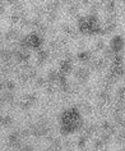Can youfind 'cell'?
Wrapping results in <instances>:
<instances>
[{"label": "cell", "instance_id": "6da1fadb", "mask_svg": "<svg viewBox=\"0 0 125 151\" xmlns=\"http://www.w3.org/2000/svg\"><path fill=\"white\" fill-rule=\"evenodd\" d=\"M82 120H81V116H79V113L77 109L74 108H70V109H66L65 111L61 115V134L64 136H68L71 132H74L75 129L82 127Z\"/></svg>", "mask_w": 125, "mask_h": 151}, {"label": "cell", "instance_id": "7a4b0ae2", "mask_svg": "<svg viewBox=\"0 0 125 151\" xmlns=\"http://www.w3.org/2000/svg\"><path fill=\"white\" fill-rule=\"evenodd\" d=\"M78 27L82 33H96L101 31V24L94 16L81 17L78 19Z\"/></svg>", "mask_w": 125, "mask_h": 151}, {"label": "cell", "instance_id": "3957f363", "mask_svg": "<svg viewBox=\"0 0 125 151\" xmlns=\"http://www.w3.org/2000/svg\"><path fill=\"white\" fill-rule=\"evenodd\" d=\"M74 77L77 78L81 83H83V82L89 77V69L88 68H86V67H79V68H77V69L74 70Z\"/></svg>", "mask_w": 125, "mask_h": 151}, {"label": "cell", "instance_id": "277c9868", "mask_svg": "<svg viewBox=\"0 0 125 151\" xmlns=\"http://www.w3.org/2000/svg\"><path fill=\"white\" fill-rule=\"evenodd\" d=\"M123 47H124V40L121 39L120 36H115L111 40V42H110V49H111L112 51H115L116 54L120 50H123Z\"/></svg>", "mask_w": 125, "mask_h": 151}, {"label": "cell", "instance_id": "5b68a950", "mask_svg": "<svg viewBox=\"0 0 125 151\" xmlns=\"http://www.w3.org/2000/svg\"><path fill=\"white\" fill-rule=\"evenodd\" d=\"M71 69H73V65H71V62L64 59L61 63H60V69H59V74L60 76H66L69 74Z\"/></svg>", "mask_w": 125, "mask_h": 151}, {"label": "cell", "instance_id": "8992f818", "mask_svg": "<svg viewBox=\"0 0 125 151\" xmlns=\"http://www.w3.org/2000/svg\"><path fill=\"white\" fill-rule=\"evenodd\" d=\"M96 132H97V126H94V124H87L86 127H83V136H86L87 138L92 137Z\"/></svg>", "mask_w": 125, "mask_h": 151}, {"label": "cell", "instance_id": "52a82bcc", "mask_svg": "<svg viewBox=\"0 0 125 151\" xmlns=\"http://www.w3.org/2000/svg\"><path fill=\"white\" fill-rule=\"evenodd\" d=\"M61 29H63V32H64V35H66V36H70V37H77V31L71 27L70 24H68V23H63L61 24Z\"/></svg>", "mask_w": 125, "mask_h": 151}, {"label": "cell", "instance_id": "ba28073f", "mask_svg": "<svg viewBox=\"0 0 125 151\" xmlns=\"http://www.w3.org/2000/svg\"><path fill=\"white\" fill-rule=\"evenodd\" d=\"M49 58H50V55H49V51L46 50H40L39 54H37V62H39V64L45 63Z\"/></svg>", "mask_w": 125, "mask_h": 151}, {"label": "cell", "instance_id": "9c48e42d", "mask_svg": "<svg viewBox=\"0 0 125 151\" xmlns=\"http://www.w3.org/2000/svg\"><path fill=\"white\" fill-rule=\"evenodd\" d=\"M77 58L79 62H82V63H88L91 60V52L89 51H81L77 55Z\"/></svg>", "mask_w": 125, "mask_h": 151}, {"label": "cell", "instance_id": "30bf717a", "mask_svg": "<svg viewBox=\"0 0 125 151\" xmlns=\"http://www.w3.org/2000/svg\"><path fill=\"white\" fill-rule=\"evenodd\" d=\"M17 39H19V35H18L17 29H9V31L5 33V40L12 41V40H17Z\"/></svg>", "mask_w": 125, "mask_h": 151}, {"label": "cell", "instance_id": "8fae6325", "mask_svg": "<svg viewBox=\"0 0 125 151\" xmlns=\"http://www.w3.org/2000/svg\"><path fill=\"white\" fill-rule=\"evenodd\" d=\"M59 6H60L59 1H49L46 6H45V9H46L47 12H56V9H58Z\"/></svg>", "mask_w": 125, "mask_h": 151}, {"label": "cell", "instance_id": "7c38bea8", "mask_svg": "<svg viewBox=\"0 0 125 151\" xmlns=\"http://www.w3.org/2000/svg\"><path fill=\"white\" fill-rule=\"evenodd\" d=\"M79 109H81V111L83 114H91L92 113V106L88 103H81L79 104Z\"/></svg>", "mask_w": 125, "mask_h": 151}, {"label": "cell", "instance_id": "4fadbf2b", "mask_svg": "<svg viewBox=\"0 0 125 151\" xmlns=\"http://www.w3.org/2000/svg\"><path fill=\"white\" fill-rule=\"evenodd\" d=\"M13 124V119L12 116L9 115H5V116H1V126L4 128H9L10 126Z\"/></svg>", "mask_w": 125, "mask_h": 151}, {"label": "cell", "instance_id": "5bb4252c", "mask_svg": "<svg viewBox=\"0 0 125 151\" xmlns=\"http://www.w3.org/2000/svg\"><path fill=\"white\" fill-rule=\"evenodd\" d=\"M49 82H58L59 81V77H60V74H59V72H56V70H50L49 72Z\"/></svg>", "mask_w": 125, "mask_h": 151}, {"label": "cell", "instance_id": "9a60e30c", "mask_svg": "<svg viewBox=\"0 0 125 151\" xmlns=\"http://www.w3.org/2000/svg\"><path fill=\"white\" fill-rule=\"evenodd\" d=\"M105 9L106 12H107L109 14H114L115 13V3L114 1H109L105 4Z\"/></svg>", "mask_w": 125, "mask_h": 151}, {"label": "cell", "instance_id": "2e32d148", "mask_svg": "<svg viewBox=\"0 0 125 151\" xmlns=\"http://www.w3.org/2000/svg\"><path fill=\"white\" fill-rule=\"evenodd\" d=\"M68 13H69L70 16H74L75 17L78 14V5L74 4V3H70L69 8H68Z\"/></svg>", "mask_w": 125, "mask_h": 151}, {"label": "cell", "instance_id": "e0dca14e", "mask_svg": "<svg viewBox=\"0 0 125 151\" xmlns=\"http://www.w3.org/2000/svg\"><path fill=\"white\" fill-rule=\"evenodd\" d=\"M116 99L117 100H121V101H124L125 103V87H119L117 88V91H116Z\"/></svg>", "mask_w": 125, "mask_h": 151}, {"label": "cell", "instance_id": "ac0fdd59", "mask_svg": "<svg viewBox=\"0 0 125 151\" xmlns=\"http://www.w3.org/2000/svg\"><path fill=\"white\" fill-rule=\"evenodd\" d=\"M104 146H105V142L102 141L101 138L94 139V142H93V147H94V149H96V150H101Z\"/></svg>", "mask_w": 125, "mask_h": 151}, {"label": "cell", "instance_id": "d6986e66", "mask_svg": "<svg viewBox=\"0 0 125 151\" xmlns=\"http://www.w3.org/2000/svg\"><path fill=\"white\" fill-rule=\"evenodd\" d=\"M46 19H47L49 23H52V22L56 19V14H55V12H47V14H46Z\"/></svg>", "mask_w": 125, "mask_h": 151}, {"label": "cell", "instance_id": "ffe728a7", "mask_svg": "<svg viewBox=\"0 0 125 151\" xmlns=\"http://www.w3.org/2000/svg\"><path fill=\"white\" fill-rule=\"evenodd\" d=\"M3 87H6L8 90H13L14 87H16V85H14L13 81H5L4 83H1V88Z\"/></svg>", "mask_w": 125, "mask_h": 151}, {"label": "cell", "instance_id": "44dd1931", "mask_svg": "<svg viewBox=\"0 0 125 151\" xmlns=\"http://www.w3.org/2000/svg\"><path fill=\"white\" fill-rule=\"evenodd\" d=\"M35 82H36L37 87H45V85H46V81H45L42 77H37L35 80Z\"/></svg>", "mask_w": 125, "mask_h": 151}, {"label": "cell", "instance_id": "7402d4cb", "mask_svg": "<svg viewBox=\"0 0 125 151\" xmlns=\"http://www.w3.org/2000/svg\"><path fill=\"white\" fill-rule=\"evenodd\" d=\"M105 49H106L105 47V42L102 40H98L97 42H96V50L97 51H104Z\"/></svg>", "mask_w": 125, "mask_h": 151}, {"label": "cell", "instance_id": "603a6c76", "mask_svg": "<svg viewBox=\"0 0 125 151\" xmlns=\"http://www.w3.org/2000/svg\"><path fill=\"white\" fill-rule=\"evenodd\" d=\"M27 73H28L29 80H36V78H37V72H36V69H32V68H31V69H29Z\"/></svg>", "mask_w": 125, "mask_h": 151}, {"label": "cell", "instance_id": "cb8c5ba5", "mask_svg": "<svg viewBox=\"0 0 125 151\" xmlns=\"http://www.w3.org/2000/svg\"><path fill=\"white\" fill-rule=\"evenodd\" d=\"M82 93H83V95H84V96H89L91 93H92V88H91L89 86H84V88H83Z\"/></svg>", "mask_w": 125, "mask_h": 151}, {"label": "cell", "instance_id": "d4e9b609", "mask_svg": "<svg viewBox=\"0 0 125 151\" xmlns=\"http://www.w3.org/2000/svg\"><path fill=\"white\" fill-rule=\"evenodd\" d=\"M124 4H125V1H124Z\"/></svg>", "mask_w": 125, "mask_h": 151}]
</instances>
